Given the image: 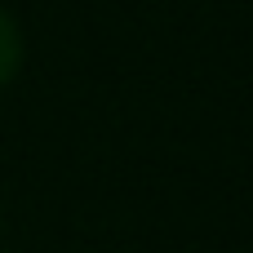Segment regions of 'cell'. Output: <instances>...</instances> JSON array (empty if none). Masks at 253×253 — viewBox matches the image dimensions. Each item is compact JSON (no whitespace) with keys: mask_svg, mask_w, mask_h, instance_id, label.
<instances>
[{"mask_svg":"<svg viewBox=\"0 0 253 253\" xmlns=\"http://www.w3.org/2000/svg\"><path fill=\"white\" fill-rule=\"evenodd\" d=\"M22 71V27L18 18L0 4V89Z\"/></svg>","mask_w":253,"mask_h":253,"instance_id":"1","label":"cell"}]
</instances>
